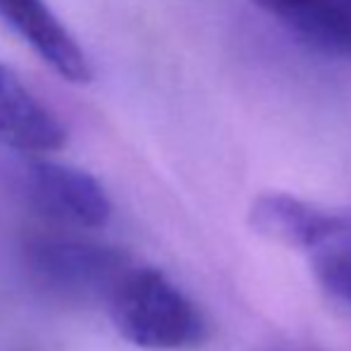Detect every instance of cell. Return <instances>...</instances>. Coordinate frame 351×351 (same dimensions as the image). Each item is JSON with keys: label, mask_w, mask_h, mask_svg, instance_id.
Segmentation results:
<instances>
[{"label": "cell", "mask_w": 351, "mask_h": 351, "mask_svg": "<svg viewBox=\"0 0 351 351\" xmlns=\"http://www.w3.org/2000/svg\"><path fill=\"white\" fill-rule=\"evenodd\" d=\"M110 318L127 342L151 351L191 349L206 337L196 304L158 268H127L108 299Z\"/></svg>", "instance_id": "1"}, {"label": "cell", "mask_w": 351, "mask_h": 351, "mask_svg": "<svg viewBox=\"0 0 351 351\" xmlns=\"http://www.w3.org/2000/svg\"><path fill=\"white\" fill-rule=\"evenodd\" d=\"M27 268L46 291L67 301H106L130 263L117 249L82 239H34Z\"/></svg>", "instance_id": "2"}, {"label": "cell", "mask_w": 351, "mask_h": 351, "mask_svg": "<svg viewBox=\"0 0 351 351\" xmlns=\"http://www.w3.org/2000/svg\"><path fill=\"white\" fill-rule=\"evenodd\" d=\"M17 191L36 215L70 227H101L112 213L108 191L74 165L32 156L17 172Z\"/></svg>", "instance_id": "3"}, {"label": "cell", "mask_w": 351, "mask_h": 351, "mask_svg": "<svg viewBox=\"0 0 351 351\" xmlns=\"http://www.w3.org/2000/svg\"><path fill=\"white\" fill-rule=\"evenodd\" d=\"M0 17L65 82L88 84L93 79L86 53L48 0H0Z\"/></svg>", "instance_id": "4"}, {"label": "cell", "mask_w": 351, "mask_h": 351, "mask_svg": "<svg viewBox=\"0 0 351 351\" xmlns=\"http://www.w3.org/2000/svg\"><path fill=\"white\" fill-rule=\"evenodd\" d=\"M67 130L60 117L0 62V146L27 156H41L62 148Z\"/></svg>", "instance_id": "5"}, {"label": "cell", "mask_w": 351, "mask_h": 351, "mask_svg": "<svg viewBox=\"0 0 351 351\" xmlns=\"http://www.w3.org/2000/svg\"><path fill=\"white\" fill-rule=\"evenodd\" d=\"M318 51L351 62V0H254Z\"/></svg>", "instance_id": "6"}, {"label": "cell", "mask_w": 351, "mask_h": 351, "mask_svg": "<svg viewBox=\"0 0 351 351\" xmlns=\"http://www.w3.org/2000/svg\"><path fill=\"white\" fill-rule=\"evenodd\" d=\"M249 220L265 239L311 251L330 232L335 213L315 208L289 194H265L254 201Z\"/></svg>", "instance_id": "7"}, {"label": "cell", "mask_w": 351, "mask_h": 351, "mask_svg": "<svg viewBox=\"0 0 351 351\" xmlns=\"http://www.w3.org/2000/svg\"><path fill=\"white\" fill-rule=\"evenodd\" d=\"M313 275L325 291L351 308V213H335L330 232L308 251Z\"/></svg>", "instance_id": "8"}]
</instances>
